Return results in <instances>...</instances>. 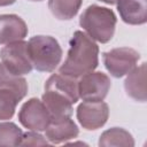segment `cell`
<instances>
[{"label": "cell", "mask_w": 147, "mask_h": 147, "mask_svg": "<svg viewBox=\"0 0 147 147\" xmlns=\"http://www.w3.org/2000/svg\"><path fill=\"white\" fill-rule=\"evenodd\" d=\"M30 1H42V0H30Z\"/></svg>", "instance_id": "603a6c76"}, {"label": "cell", "mask_w": 147, "mask_h": 147, "mask_svg": "<svg viewBox=\"0 0 147 147\" xmlns=\"http://www.w3.org/2000/svg\"><path fill=\"white\" fill-rule=\"evenodd\" d=\"M111 86L110 78L101 71H91L78 82V94L83 101H103Z\"/></svg>", "instance_id": "8992f818"}, {"label": "cell", "mask_w": 147, "mask_h": 147, "mask_svg": "<svg viewBox=\"0 0 147 147\" xmlns=\"http://www.w3.org/2000/svg\"><path fill=\"white\" fill-rule=\"evenodd\" d=\"M52 116L42 101L37 98H31L23 103L18 111L20 123L30 131H45L48 126Z\"/></svg>", "instance_id": "52a82bcc"}, {"label": "cell", "mask_w": 147, "mask_h": 147, "mask_svg": "<svg viewBox=\"0 0 147 147\" xmlns=\"http://www.w3.org/2000/svg\"><path fill=\"white\" fill-rule=\"evenodd\" d=\"M83 0H48V8L51 13L59 20H71L74 18Z\"/></svg>", "instance_id": "e0dca14e"}, {"label": "cell", "mask_w": 147, "mask_h": 147, "mask_svg": "<svg viewBox=\"0 0 147 147\" xmlns=\"http://www.w3.org/2000/svg\"><path fill=\"white\" fill-rule=\"evenodd\" d=\"M139 59L140 54L130 47H118L103 53V64L115 78L127 75L137 65Z\"/></svg>", "instance_id": "5b68a950"}, {"label": "cell", "mask_w": 147, "mask_h": 147, "mask_svg": "<svg viewBox=\"0 0 147 147\" xmlns=\"http://www.w3.org/2000/svg\"><path fill=\"white\" fill-rule=\"evenodd\" d=\"M49 145L48 140L37 131H30L23 133L20 146H46Z\"/></svg>", "instance_id": "ffe728a7"}, {"label": "cell", "mask_w": 147, "mask_h": 147, "mask_svg": "<svg viewBox=\"0 0 147 147\" xmlns=\"http://www.w3.org/2000/svg\"><path fill=\"white\" fill-rule=\"evenodd\" d=\"M99 146H124L133 147L134 139L132 134L122 127H111L106 130L99 138Z\"/></svg>", "instance_id": "9a60e30c"}, {"label": "cell", "mask_w": 147, "mask_h": 147, "mask_svg": "<svg viewBox=\"0 0 147 147\" xmlns=\"http://www.w3.org/2000/svg\"><path fill=\"white\" fill-rule=\"evenodd\" d=\"M109 117V107L103 101H84L77 107V119L86 130L102 127Z\"/></svg>", "instance_id": "ba28073f"}, {"label": "cell", "mask_w": 147, "mask_h": 147, "mask_svg": "<svg viewBox=\"0 0 147 147\" xmlns=\"http://www.w3.org/2000/svg\"><path fill=\"white\" fill-rule=\"evenodd\" d=\"M46 139L49 144H62L68 140L75 139L79 134V129L76 123L69 117H52L48 126L46 127Z\"/></svg>", "instance_id": "9c48e42d"}, {"label": "cell", "mask_w": 147, "mask_h": 147, "mask_svg": "<svg viewBox=\"0 0 147 147\" xmlns=\"http://www.w3.org/2000/svg\"><path fill=\"white\" fill-rule=\"evenodd\" d=\"M23 137L22 130L11 122L0 123V147L1 146H20Z\"/></svg>", "instance_id": "d6986e66"}, {"label": "cell", "mask_w": 147, "mask_h": 147, "mask_svg": "<svg viewBox=\"0 0 147 147\" xmlns=\"http://www.w3.org/2000/svg\"><path fill=\"white\" fill-rule=\"evenodd\" d=\"M124 88L126 94L136 101H146V63L134 67L125 78Z\"/></svg>", "instance_id": "7c38bea8"}, {"label": "cell", "mask_w": 147, "mask_h": 147, "mask_svg": "<svg viewBox=\"0 0 147 147\" xmlns=\"http://www.w3.org/2000/svg\"><path fill=\"white\" fill-rule=\"evenodd\" d=\"M41 101L46 106L52 117L71 116L72 114V101L62 93L53 90H45Z\"/></svg>", "instance_id": "4fadbf2b"}, {"label": "cell", "mask_w": 147, "mask_h": 147, "mask_svg": "<svg viewBox=\"0 0 147 147\" xmlns=\"http://www.w3.org/2000/svg\"><path fill=\"white\" fill-rule=\"evenodd\" d=\"M117 10L123 22L141 25L147 21V0H118Z\"/></svg>", "instance_id": "8fae6325"}, {"label": "cell", "mask_w": 147, "mask_h": 147, "mask_svg": "<svg viewBox=\"0 0 147 147\" xmlns=\"http://www.w3.org/2000/svg\"><path fill=\"white\" fill-rule=\"evenodd\" d=\"M117 18L115 13L98 5L88 6L79 17V25L86 32V34L101 44H106L111 40L115 33Z\"/></svg>", "instance_id": "7a4b0ae2"}, {"label": "cell", "mask_w": 147, "mask_h": 147, "mask_svg": "<svg viewBox=\"0 0 147 147\" xmlns=\"http://www.w3.org/2000/svg\"><path fill=\"white\" fill-rule=\"evenodd\" d=\"M16 0H0V7H6V6H10L13 3H15Z\"/></svg>", "instance_id": "44dd1931"}, {"label": "cell", "mask_w": 147, "mask_h": 147, "mask_svg": "<svg viewBox=\"0 0 147 147\" xmlns=\"http://www.w3.org/2000/svg\"><path fill=\"white\" fill-rule=\"evenodd\" d=\"M28 25L18 15L2 14L0 15V44L23 40L28 36Z\"/></svg>", "instance_id": "30bf717a"}, {"label": "cell", "mask_w": 147, "mask_h": 147, "mask_svg": "<svg viewBox=\"0 0 147 147\" xmlns=\"http://www.w3.org/2000/svg\"><path fill=\"white\" fill-rule=\"evenodd\" d=\"M69 46L67 57L60 67V74L72 78H79L98 67L99 46L85 32L76 31Z\"/></svg>", "instance_id": "6da1fadb"}, {"label": "cell", "mask_w": 147, "mask_h": 147, "mask_svg": "<svg viewBox=\"0 0 147 147\" xmlns=\"http://www.w3.org/2000/svg\"><path fill=\"white\" fill-rule=\"evenodd\" d=\"M45 90H53L59 93L68 96L72 103H76L79 99L78 94V82L76 78L62 75V74H53L45 83Z\"/></svg>", "instance_id": "5bb4252c"}, {"label": "cell", "mask_w": 147, "mask_h": 147, "mask_svg": "<svg viewBox=\"0 0 147 147\" xmlns=\"http://www.w3.org/2000/svg\"><path fill=\"white\" fill-rule=\"evenodd\" d=\"M28 53L33 68L41 72H52L60 64L62 48L51 36H34L28 41Z\"/></svg>", "instance_id": "3957f363"}, {"label": "cell", "mask_w": 147, "mask_h": 147, "mask_svg": "<svg viewBox=\"0 0 147 147\" xmlns=\"http://www.w3.org/2000/svg\"><path fill=\"white\" fill-rule=\"evenodd\" d=\"M23 98V95L11 88L0 87V121L10 119L15 114L18 102Z\"/></svg>", "instance_id": "2e32d148"}, {"label": "cell", "mask_w": 147, "mask_h": 147, "mask_svg": "<svg viewBox=\"0 0 147 147\" xmlns=\"http://www.w3.org/2000/svg\"><path fill=\"white\" fill-rule=\"evenodd\" d=\"M0 87L11 88L23 96H25L28 93V83L25 78L11 74L2 63H0Z\"/></svg>", "instance_id": "ac0fdd59"}, {"label": "cell", "mask_w": 147, "mask_h": 147, "mask_svg": "<svg viewBox=\"0 0 147 147\" xmlns=\"http://www.w3.org/2000/svg\"><path fill=\"white\" fill-rule=\"evenodd\" d=\"M1 63L8 71L16 76L28 75L32 71L33 65L31 63L28 53V42L20 40L7 44L0 51Z\"/></svg>", "instance_id": "277c9868"}, {"label": "cell", "mask_w": 147, "mask_h": 147, "mask_svg": "<svg viewBox=\"0 0 147 147\" xmlns=\"http://www.w3.org/2000/svg\"><path fill=\"white\" fill-rule=\"evenodd\" d=\"M99 1L105 2V3H107V5H115V3H117L118 0H99Z\"/></svg>", "instance_id": "7402d4cb"}]
</instances>
